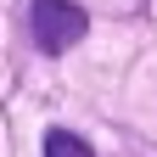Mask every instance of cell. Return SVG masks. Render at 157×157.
Instances as JSON below:
<instances>
[{
	"mask_svg": "<svg viewBox=\"0 0 157 157\" xmlns=\"http://www.w3.org/2000/svg\"><path fill=\"white\" fill-rule=\"evenodd\" d=\"M28 17H34V45L45 51V56L73 51L78 39H84V28H90L84 6H73V0H34Z\"/></svg>",
	"mask_w": 157,
	"mask_h": 157,
	"instance_id": "cell-1",
	"label": "cell"
},
{
	"mask_svg": "<svg viewBox=\"0 0 157 157\" xmlns=\"http://www.w3.org/2000/svg\"><path fill=\"white\" fill-rule=\"evenodd\" d=\"M45 157H95L73 129H45Z\"/></svg>",
	"mask_w": 157,
	"mask_h": 157,
	"instance_id": "cell-2",
	"label": "cell"
}]
</instances>
